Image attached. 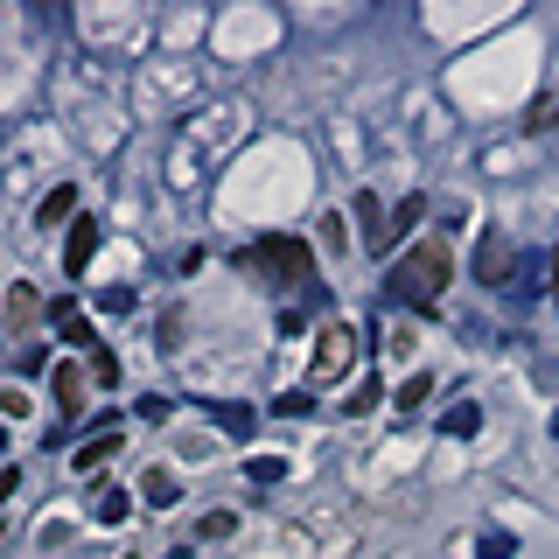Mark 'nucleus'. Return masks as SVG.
Listing matches in <instances>:
<instances>
[{
  "label": "nucleus",
  "mask_w": 559,
  "mask_h": 559,
  "mask_svg": "<svg viewBox=\"0 0 559 559\" xmlns=\"http://www.w3.org/2000/svg\"><path fill=\"white\" fill-rule=\"evenodd\" d=\"M448 266H454V252L441 238L433 245H419V252H406L392 266V301H413V308H433L441 301V280H448Z\"/></svg>",
  "instance_id": "nucleus-1"
},
{
  "label": "nucleus",
  "mask_w": 559,
  "mask_h": 559,
  "mask_svg": "<svg viewBox=\"0 0 559 559\" xmlns=\"http://www.w3.org/2000/svg\"><path fill=\"white\" fill-rule=\"evenodd\" d=\"M92 252H98V224H92V217H78V224H70V245H63V273H70V280H84Z\"/></svg>",
  "instance_id": "nucleus-2"
},
{
  "label": "nucleus",
  "mask_w": 559,
  "mask_h": 559,
  "mask_svg": "<svg viewBox=\"0 0 559 559\" xmlns=\"http://www.w3.org/2000/svg\"><path fill=\"white\" fill-rule=\"evenodd\" d=\"M349 357H357L349 329H322V343H314V378H329V371H349Z\"/></svg>",
  "instance_id": "nucleus-3"
},
{
  "label": "nucleus",
  "mask_w": 559,
  "mask_h": 559,
  "mask_svg": "<svg viewBox=\"0 0 559 559\" xmlns=\"http://www.w3.org/2000/svg\"><path fill=\"white\" fill-rule=\"evenodd\" d=\"M259 259H273V266L287 273V287H294V280H308V245L301 238H266V245H259Z\"/></svg>",
  "instance_id": "nucleus-4"
},
{
  "label": "nucleus",
  "mask_w": 559,
  "mask_h": 559,
  "mask_svg": "<svg viewBox=\"0 0 559 559\" xmlns=\"http://www.w3.org/2000/svg\"><path fill=\"white\" fill-rule=\"evenodd\" d=\"M503 273H511V245H503L497 231H483V245H476V280H483V287H503Z\"/></svg>",
  "instance_id": "nucleus-5"
},
{
  "label": "nucleus",
  "mask_w": 559,
  "mask_h": 559,
  "mask_svg": "<svg viewBox=\"0 0 559 559\" xmlns=\"http://www.w3.org/2000/svg\"><path fill=\"white\" fill-rule=\"evenodd\" d=\"M49 322H57V343H70V349H92L98 343L92 322L78 314V301H49Z\"/></svg>",
  "instance_id": "nucleus-6"
},
{
  "label": "nucleus",
  "mask_w": 559,
  "mask_h": 559,
  "mask_svg": "<svg viewBox=\"0 0 559 559\" xmlns=\"http://www.w3.org/2000/svg\"><path fill=\"white\" fill-rule=\"evenodd\" d=\"M112 454H119V427H98L92 441H84L78 454H70V462H78V476H98V468L112 462Z\"/></svg>",
  "instance_id": "nucleus-7"
},
{
  "label": "nucleus",
  "mask_w": 559,
  "mask_h": 559,
  "mask_svg": "<svg viewBox=\"0 0 559 559\" xmlns=\"http://www.w3.org/2000/svg\"><path fill=\"white\" fill-rule=\"evenodd\" d=\"M49 392H57V419H78L84 413V371H78V364H63V371L49 378Z\"/></svg>",
  "instance_id": "nucleus-8"
},
{
  "label": "nucleus",
  "mask_w": 559,
  "mask_h": 559,
  "mask_svg": "<svg viewBox=\"0 0 559 559\" xmlns=\"http://www.w3.org/2000/svg\"><path fill=\"white\" fill-rule=\"evenodd\" d=\"M357 217H364V245H371V252H392V224H384V203H378V197H364V203H357Z\"/></svg>",
  "instance_id": "nucleus-9"
},
{
  "label": "nucleus",
  "mask_w": 559,
  "mask_h": 559,
  "mask_svg": "<svg viewBox=\"0 0 559 559\" xmlns=\"http://www.w3.org/2000/svg\"><path fill=\"white\" fill-rule=\"evenodd\" d=\"M127 511H133V497H127V489H98V497H92V518H98V524H119Z\"/></svg>",
  "instance_id": "nucleus-10"
},
{
  "label": "nucleus",
  "mask_w": 559,
  "mask_h": 559,
  "mask_svg": "<svg viewBox=\"0 0 559 559\" xmlns=\"http://www.w3.org/2000/svg\"><path fill=\"white\" fill-rule=\"evenodd\" d=\"M70 210H78V189L63 182V189H49V197H43V224H49V231H57V224L70 217Z\"/></svg>",
  "instance_id": "nucleus-11"
},
{
  "label": "nucleus",
  "mask_w": 559,
  "mask_h": 559,
  "mask_svg": "<svg viewBox=\"0 0 559 559\" xmlns=\"http://www.w3.org/2000/svg\"><path fill=\"white\" fill-rule=\"evenodd\" d=\"M476 427H483V406H468V399H462V406H448V433H454V441H468Z\"/></svg>",
  "instance_id": "nucleus-12"
},
{
  "label": "nucleus",
  "mask_w": 559,
  "mask_h": 559,
  "mask_svg": "<svg viewBox=\"0 0 559 559\" xmlns=\"http://www.w3.org/2000/svg\"><path fill=\"white\" fill-rule=\"evenodd\" d=\"M140 489H147V503H175V497H182V483H175L168 468H147V483H140Z\"/></svg>",
  "instance_id": "nucleus-13"
},
{
  "label": "nucleus",
  "mask_w": 559,
  "mask_h": 559,
  "mask_svg": "<svg viewBox=\"0 0 559 559\" xmlns=\"http://www.w3.org/2000/svg\"><path fill=\"white\" fill-rule=\"evenodd\" d=\"M419 217H427V197H406V203L392 210V238H406V231H413Z\"/></svg>",
  "instance_id": "nucleus-14"
},
{
  "label": "nucleus",
  "mask_w": 559,
  "mask_h": 559,
  "mask_svg": "<svg viewBox=\"0 0 559 559\" xmlns=\"http://www.w3.org/2000/svg\"><path fill=\"white\" fill-rule=\"evenodd\" d=\"M35 308H43V301H35V287H14V294H8V314H14V329H28V322H35Z\"/></svg>",
  "instance_id": "nucleus-15"
},
{
  "label": "nucleus",
  "mask_w": 559,
  "mask_h": 559,
  "mask_svg": "<svg viewBox=\"0 0 559 559\" xmlns=\"http://www.w3.org/2000/svg\"><path fill=\"white\" fill-rule=\"evenodd\" d=\"M511 552H518L511 532H483V559H511Z\"/></svg>",
  "instance_id": "nucleus-16"
},
{
  "label": "nucleus",
  "mask_w": 559,
  "mask_h": 559,
  "mask_svg": "<svg viewBox=\"0 0 559 559\" xmlns=\"http://www.w3.org/2000/svg\"><path fill=\"white\" fill-rule=\"evenodd\" d=\"M245 476H252V483H280V476H287V462H273V454H259V462L245 468Z\"/></svg>",
  "instance_id": "nucleus-17"
},
{
  "label": "nucleus",
  "mask_w": 559,
  "mask_h": 559,
  "mask_svg": "<svg viewBox=\"0 0 559 559\" xmlns=\"http://www.w3.org/2000/svg\"><path fill=\"white\" fill-rule=\"evenodd\" d=\"M427 392H433L427 378H406V384H399V413H413V406H419V399H427Z\"/></svg>",
  "instance_id": "nucleus-18"
},
{
  "label": "nucleus",
  "mask_w": 559,
  "mask_h": 559,
  "mask_svg": "<svg viewBox=\"0 0 559 559\" xmlns=\"http://www.w3.org/2000/svg\"><path fill=\"white\" fill-rule=\"evenodd\" d=\"M231 532H238L231 511H210V518H203V538H231Z\"/></svg>",
  "instance_id": "nucleus-19"
},
{
  "label": "nucleus",
  "mask_w": 559,
  "mask_h": 559,
  "mask_svg": "<svg viewBox=\"0 0 559 559\" xmlns=\"http://www.w3.org/2000/svg\"><path fill=\"white\" fill-rule=\"evenodd\" d=\"M92 378H105V384H119V364H112V349H92Z\"/></svg>",
  "instance_id": "nucleus-20"
},
{
  "label": "nucleus",
  "mask_w": 559,
  "mask_h": 559,
  "mask_svg": "<svg viewBox=\"0 0 559 559\" xmlns=\"http://www.w3.org/2000/svg\"><path fill=\"white\" fill-rule=\"evenodd\" d=\"M217 419H224L231 433H245V427H252V413H245V406H217Z\"/></svg>",
  "instance_id": "nucleus-21"
},
{
  "label": "nucleus",
  "mask_w": 559,
  "mask_h": 559,
  "mask_svg": "<svg viewBox=\"0 0 559 559\" xmlns=\"http://www.w3.org/2000/svg\"><path fill=\"white\" fill-rule=\"evenodd\" d=\"M552 294H559V252H552Z\"/></svg>",
  "instance_id": "nucleus-22"
},
{
  "label": "nucleus",
  "mask_w": 559,
  "mask_h": 559,
  "mask_svg": "<svg viewBox=\"0 0 559 559\" xmlns=\"http://www.w3.org/2000/svg\"><path fill=\"white\" fill-rule=\"evenodd\" d=\"M552 441H559V413H552Z\"/></svg>",
  "instance_id": "nucleus-23"
}]
</instances>
